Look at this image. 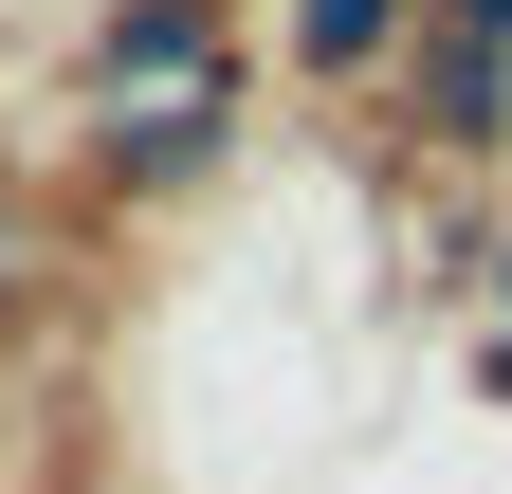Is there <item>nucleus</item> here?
I'll list each match as a JSON object with an SVG mask.
<instances>
[{
    "instance_id": "4",
    "label": "nucleus",
    "mask_w": 512,
    "mask_h": 494,
    "mask_svg": "<svg viewBox=\"0 0 512 494\" xmlns=\"http://www.w3.org/2000/svg\"><path fill=\"white\" fill-rule=\"evenodd\" d=\"M494 275H512V257H494Z\"/></svg>"
},
{
    "instance_id": "2",
    "label": "nucleus",
    "mask_w": 512,
    "mask_h": 494,
    "mask_svg": "<svg viewBox=\"0 0 512 494\" xmlns=\"http://www.w3.org/2000/svg\"><path fill=\"white\" fill-rule=\"evenodd\" d=\"M403 37V0H311V55H384Z\"/></svg>"
},
{
    "instance_id": "1",
    "label": "nucleus",
    "mask_w": 512,
    "mask_h": 494,
    "mask_svg": "<svg viewBox=\"0 0 512 494\" xmlns=\"http://www.w3.org/2000/svg\"><path fill=\"white\" fill-rule=\"evenodd\" d=\"M202 55H220V19H202V0H128V19H110V74H128V92L202 74Z\"/></svg>"
},
{
    "instance_id": "3",
    "label": "nucleus",
    "mask_w": 512,
    "mask_h": 494,
    "mask_svg": "<svg viewBox=\"0 0 512 494\" xmlns=\"http://www.w3.org/2000/svg\"><path fill=\"white\" fill-rule=\"evenodd\" d=\"M458 37H512V0H458Z\"/></svg>"
}]
</instances>
